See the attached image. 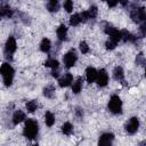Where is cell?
<instances>
[{
    "label": "cell",
    "instance_id": "cell-23",
    "mask_svg": "<svg viewBox=\"0 0 146 146\" xmlns=\"http://www.w3.org/2000/svg\"><path fill=\"white\" fill-rule=\"evenodd\" d=\"M38 102L35 100V99H32V100H29L27 103H26V105H25V107H26V111L29 112V113H34L36 110H38Z\"/></svg>",
    "mask_w": 146,
    "mask_h": 146
},
{
    "label": "cell",
    "instance_id": "cell-32",
    "mask_svg": "<svg viewBox=\"0 0 146 146\" xmlns=\"http://www.w3.org/2000/svg\"><path fill=\"white\" fill-rule=\"evenodd\" d=\"M139 34L140 38L146 36V25H139Z\"/></svg>",
    "mask_w": 146,
    "mask_h": 146
},
{
    "label": "cell",
    "instance_id": "cell-30",
    "mask_svg": "<svg viewBox=\"0 0 146 146\" xmlns=\"http://www.w3.org/2000/svg\"><path fill=\"white\" fill-rule=\"evenodd\" d=\"M116 42H114V41H112V40H107L106 42H105V48L107 49V50H113V49H115L116 48Z\"/></svg>",
    "mask_w": 146,
    "mask_h": 146
},
{
    "label": "cell",
    "instance_id": "cell-10",
    "mask_svg": "<svg viewBox=\"0 0 146 146\" xmlns=\"http://www.w3.org/2000/svg\"><path fill=\"white\" fill-rule=\"evenodd\" d=\"M0 16L2 18H11L14 16V9L5 2L0 3Z\"/></svg>",
    "mask_w": 146,
    "mask_h": 146
},
{
    "label": "cell",
    "instance_id": "cell-13",
    "mask_svg": "<svg viewBox=\"0 0 146 146\" xmlns=\"http://www.w3.org/2000/svg\"><path fill=\"white\" fill-rule=\"evenodd\" d=\"M97 74H98V71L95 67H91V66L87 67V70H86V80H87V82L88 83L95 82L96 79H97Z\"/></svg>",
    "mask_w": 146,
    "mask_h": 146
},
{
    "label": "cell",
    "instance_id": "cell-2",
    "mask_svg": "<svg viewBox=\"0 0 146 146\" xmlns=\"http://www.w3.org/2000/svg\"><path fill=\"white\" fill-rule=\"evenodd\" d=\"M0 73H1V76H2L3 84L6 87H10L13 84L14 76H15L14 67L9 63H2V65L0 67Z\"/></svg>",
    "mask_w": 146,
    "mask_h": 146
},
{
    "label": "cell",
    "instance_id": "cell-31",
    "mask_svg": "<svg viewBox=\"0 0 146 146\" xmlns=\"http://www.w3.org/2000/svg\"><path fill=\"white\" fill-rule=\"evenodd\" d=\"M74 114H75V116H76L79 120H82V119H83V115H84V112H83V110H82L81 107H76V108L74 110Z\"/></svg>",
    "mask_w": 146,
    "mask_h": 146
},
{
    "label": "cell",
    "instance_id": "cell-8",
    "mask_svg": "<svg viewBox=\"0 0 146 146\" xmlns=\"http://www.w3.org/2000/svg\"><path fill=\"white\" fill-rule=\"evenodd\" d=\"M114 135L112 132H104L99 136L98 146H113Z\"/></svg>",
    "mask_w": 146,
    "mask_h": 146
},
{
    "label": "cell",
    "instance_id": "cell-29",
    "mask_svg": "<svg viewBox=\"0 0 146 146\" xmlns=\"http://www.w3.org/2000/svg\"><path fill=\"white\" fill-rule=\"evenodd\" d=\"M79 49H80V51L82 54H88L89 50H90V48H89V46H88V43L86 41H81L79 43Z\"/></svg>",
    "mask_w": 146,
    "mask_h": 146
},
{
    "label": "cell",
    "instance_id": "cell-34",
    "mask_svg": "<svg viewBox=\"0 0 146 146\" xmlns=\"http://www.w3.org/2000/svg\"><path fill=\"white\" fill-rule=\"evenodd\" d=\"M117 5H119V1H108V2H107V6H108L110 8H113V7L117 6Z\"/></svg>",
    "mask_w": 146,
    "mask_h": 146
},
{
    "label": "cell",
    "instance_id": "cell-36",
    "mask_svg": "<svg viewBox=\"0 0 146 146\" xmlns=\"http://www.w3.org/2000/svg\"><path fill=\"white\" fill-rule=\"evenodd\" d=\"M34 146H38V145H34Z\"/></svg>",
    "mask_w": 146,
    "mask_h": 146
},
{
    "label": "cell",
    "instance_id": "cell-15",
    "mask_svg": "<svg viewBox=\"0 0 146 146\" xmlns=\"http://www.w3.org/2000/svg\"><path fill=\"white\" fill-rule=\"evenodd\" d=\"M25 117H26L25 116V113L23 111H21V110H17V111L14 112V114L11 116V122H13L14 125H17L21 122H23L25 120Z\"/></svg>",
    "mask_w": 146,
    "mask_h": 146
},
{
    "label": "cell",
    "instance_id": "cell-19",
    "mask_svg": "<svg viewBox=\"0 0 146 146\" xmlns=\"http://www.w3.org/2000/svg\"><path fill=\"white\" fill-rule=\"evenodd\" d=\"M46 8L49 13H56V11L59 10V2L57 0H50V1L47 2Z\"/></svg>",
    "mask_w": 146,
    "mask_h": 146
},
{
    "label": "cell",
    "instance_id": "cell-1",
    "mask_svg": "<svg viewBox=\"0 0 146 146\" xmlns=\"http://www.w3.org/2000/svg\"><path fill=\"white\" fill-rule=\"evenodd\" d=\"M39 133V123L35 119H27L23 128V135L29 140L34 139Z\"/></svg>",
    "mask_w": 146,
    "mask_h": 146
},
{
    "label": "cell",
    "instance_id": "cell-9",
    "mask_svg": "<svg viewBox=\"0 0 146 146\" xmlns=\"http://www.w3.org/2000/svg\"><path fill=\"white\" fill-rule=\"evenodd\" d=\"M96 83L100 87V88H104L108 84V73L105 68H100L98 71V74H97V79H96Z\"/></svg>",
    "mask_w": 146,
    "mask_h": 146
},
{
    "label": "cell",
    "instance_id": "cell-25",
    "mask_svg": "<svg viewBox=\"0 0 146 146\" xmlns=\"http://www.w3.org/2000/svg\"><path fill=\"white\" fill-rule=\"evenodd\" d=\"M87 14H88V16H89V19H90V21L95 19V18L97 17V15H98V8H97V6L91 5V6L89 7V9L87 10Z\"/></svg>",
    "mask_w": 146,
    "mask_h": 146
},
{
    "label": "cell",
    "instance_id": "cell-22",
    "mask_svg": "<svg viewBox=\"0 0 146 146\" xmlns=\"http://www.w3.org/2000/svg\"><path fill=\"white\" fill-rule=\"evenodd\" d=\"M44 66L55 70V68H58V67H59V62H58L56 58H54V57H49V58L44 62Z\"/></svg>",
    "mask_w": 146,
    "mask_h": 146
},
{
    "label": "cell",
    "instance_id": "cell-11",
    "mask_svg": "<svg viewBox=\"0 0 146 146\" xmlns=\"http://www.w3.org/2000/svg\"><path fill=\"white\" fill-rule=\"evenodd\" d=\"M73 81H74L73 75H72L70 72H67V73H65L64 75H62V76L58 79V84H59L60 88H66V87L71 86V84L73 83Z\"/></svg>",
    "mask_w": 146,
    "mask_h": 146
},
{
    "label": "cell",
    "instance_id": "cell-28",
    "mask_svg": "<svg viewBox=\"0 0 146 146\" xmlns=\"http://www.w3.org/2000/svg\"><path fill=\"white\" fill-rule=\"evenodd\" d=\"M63 7H64V9H65L67 13H72V11H73V7H74L73 1H72V0H66V1H64Z\"/></svg>",
    "mask_w": 146,
    "mask_h": 146
},
{
    "label": "cell",
    "instance_id": "cell-21",
    "mask_svg": "<svg viewBox=\"0 0 146 146\" xmlns=\"http://www.w3.org/2000/svg\"><path fill=\"white\" fill-rule=\"evenodd\" d=\"M55 121H56V119H55L54 113H51L50 111H47L44 113V123H46V125L47 127H52L55 124Z\"/></svg>",
    "mask_w": 146,
    "mask_h": 146
},
{
    "label": "cell",
    "instance_id": "cell-3",
    "mask_svg": "<svg viewBox=\"0 0 146 146\" xmlns=\"http://www.w3.org/2000/svg\"><path fill=\"white\" fill-rule=\"evenodd\" d=\"M130 17L139 25H146V8L143 6L133 7L130 9Z\"/></svg>",
    "mask_w": 146,
    "mask_h": 146
},
{
    "label": "cell",
    "instance_id": "cell-33",
    "mask_svg": "<svg viewBox=\"0 0 146 146\" xmlns=\"http://www.w3.org/2000/svg\"><path fill=\"white\" fill-rule=\"evenodd\" d=\"M51 76H54V78H58V76H59V70H58V68L52 70V71H51Z\"/></svg>",
    "mask_w": 146,
    "mask_h": 146
},
{
    "label": "cell",
    "instance_id": "cell-4",
    "mask_svg": "<svg viewBox=\"0 0 146 146\" xmlns=\"http://www.w3.org/2000/svg\"><path fill=\"white\" fill-rule=\"evenodd\" d=\"M107 108L108 111L114 114V115H119L122 113V108H123V103L120 98L119 95H112L108 103H107Z\"/></svg>",
    "mask_w": 146,
    "mask_h": 146
},
{
    "label": "cell",
    "instance_id": "cell-7",
    "mask_svg": "<svg viewBox=\"0 0 146 146\" xmlns=\"http://www.w3.org/2000/svg\"><path fill=\"white\" fill-rule=\"evenodd\" d=\"M139 125H140L139 119H138L137 116H132V117H130V119L125 122V124H124V130H125V132L129 133V135H135V133L138 131Z\"/></svg>",
    "mask_w": 146,
    "mask_h": 146
},
{
    "label": "cell",
    "instance_id": "cell-17",
    "mask_svg": "<svg viewBox=\"0 0 146 146\" xmlns=\"http://www.w3.org/2000/svg\"><path fill=\"white\" fill-rule=\"evenodd\" d=\"M82 88H83V79H82L81 76H79V78H76V79L73 81V83H72V92H73L74 95H78V94L81 92Z\"/></svg>",
    "mask_w": 146,
    "mask_h": 146
},
{
    "label": "cell",
    "instance_id": "cell-14",
    "mask_svg": "<svg viewBox=\"0 0 146 146\" xmlns=\"http://www.w3.org/2000/svg\"><path fill=\"white\" fill-rule=\"evenodd\" d=\"M113 78H114V80H116L117 82H121V83H123L124 84V71H123V68H122V66H116V67H114V70H113Z\"/></svg>",
    "mask_w": 146,
    "mask_h": 146
},
{
    "label": "cell",
    "instance_id": "cell-16",
    "mask_svg": "<svg viewBox=\"0 0 146 146\" xmlns=\"http://www.w3.org/2000/svg\"><path fill=\"white\" fill-rule=\"evenodd\" d=\"M121 34H122V41H124V42L136 43L137 40H138L135 34H132L131 32H129L127 30H121Z\"/></svg>",
    "mask_w": 146,
    "mask_h": 146
},
{
    "label": "cell",
    "instance_id": "cell-27",
    "mask_svg": "<svg viewBox=\"0 0 146 146\" xmlns=\"http://www.w3.org/2000/svg\"><path fill=\"white\" fill-rule=\"evenodd\" d=\"M145 64H146V58H145V56H144L143 52H139V54L136 56V65L143 66V65H145Z\"/></svg>",
    "mask_w": 146,
    "mask_h": 146
},
{
    "label": "cell",
    "instance_id": "cell-6",
    "mask_svg": "<svg viewBox=\"0 0 146 146\" xmlns=\"http://www.w3.org/2000/svg\"><path fill=\"white\" fill-rule=\"evenodd\" d=\"M76 62H78V55H76V51L74 49H71V50H68L67 52L64 54V56H63V63H64V66L66 68L73 67Z\"/></svg>",
    "mask_w": 146,
    "mask_h": 146
},
{
    "label": "cell",
    "instance_id": "cell-20",
    "mask_svg": "<svg viewBox=\"0 0 146 146\" xmlns=\"http://www.w3.org/2000/svg\"><path fill=\"white\" fill-rule=\"evenodd\" d=\"M42 94H43V96L46 98H49V99L50 98H54V96H55V87L52 84L46 86L43 88V90H42Z\"/></svg>",
    "mask_w": 146,
    "mask_h": 146
},
{
    "label": "cell",
    "instance_id": "cell-24",
    "mask_svg": "<svg viewBox=\"0 0 146 146\" xmlns=\"http://www.w3.org/2000/svg\"><path fill=\"white\" fill-rule=\"evenodd\" d=\"M60 130H62V132H63L65 136H70V135H72V132H73V124H72L71 122H65V123L60 127Z\"/></svg>",
    "mask_w": 146,
    "mask_h": 146
},
{
    "label": "cell",
    "instance_id": "cell-26",
    "mask_svg": "<svg viewBox=\"0 0 146 146\" xmlns=\"http://www.w3.org/2000/svg\"><path fill=\"white\" fill-rule=\"evenodd\" d=\"M81 22V16H80V13H76V14H73L71 17H70V25L71 26H78Z\"/></svg>",
    "mask_w": 146,
    "mask_h": 146
},
{
    "label": "cell",
    "instance_id": "cell-18",
    "mask_svg": "<svg viewBox=\"0 0 146 146\" xmlns=\"http://www.w3.org/2000/svg\"><path fill=\"white\" fill-rule=\"evenodd\" d=\"M51 49V41L48 38H43L40 42V50L44 54H48Z\"/></svg>",
    "mask_w": 146,
    "mask_h": 146
},
{
    "label": "cell",
    "instance_id": "cell-5",
    "mask_svg": "<svg viewBox=\"0 0 146 146\" xmlns=\"http://www.w3.org/2000/svg\"><path fill=\"white\" fill-rule=\"evenodd\" d=\"M17 50V42H16V39L13 36V35H9L6 40V43H5V57L9 60L13 59V55L15 54V51Z\"/></svg>",
    "mask_w": 146,
    "mask_h": 146
},
{
    "label": "cell",
    "instance_id": "cell-12",
    "mask_svg": "<svg viewBox=\"0 0 146 146\" xmlns=\"http://www.w3.org/2000/svg\"><path fill=\"white\" fill-rule=\"evenodd\" d=\"M67 27L65 24H60L57 30H56V35H57V39L60 41V42H64L67 40Z\"/></svg>",
    "mask_w": 146,
    "mask_h": 146
},
{
    "label": "cell",
    "instance_id": "cell-35",
    "mask_svg": "<svg viewBox=\"0 0 146 146\" xmlns=\"http://www.w3.org/2000/svg\"><path fill=\"white\" fill-rule=\"evenodd\" d=\"M145 76H146V70H145Z\"/></svg>",
    "mask_w": 146,
    "mask_h": 146
}]
</instances>
